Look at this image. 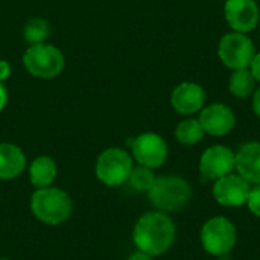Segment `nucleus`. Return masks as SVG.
<instances>
[{
	"instance_id": "12",
	"label": "nucleus",
	"mask_w": 260,
	"mask_h": 260,
	"mask_svg": "<svg viewBox=\"0 0 260 260\" xmlns=\"http://www.w3.org/2000/svg\"><path fill=\"white\" fill-rule=\"evenodd\" d=\"M200 123L204 129V133L222 137L233 131L236 125L235 113L224 104H212L201 110L200 114Z\"/></svg>"
},
{
	"instance_id": "8",
	"label": "nucleus",
	"mask_w": 260,
	"mask_h": 260,
	"mask_svg": "<svg viewBox=\"0 0 260 260\" xmlns=\"http://www.w3.org/2000/svg\"><path fill=\"white\" fill-rule=\"evenodd\" d=\"M131 155L137 165L158 169L168 158V143L155 133H143L129 142Z\"/></svg>"
},
{
	"instance_id": "4",
	"label": "nucleus",
	"mask_w": 260,
	"mask_h": 260,
	"mask_svg": "<svg viewBox=\"0 0 260 260\" xmlns=\"http://www.w3.org/2000/svg\"><path fill=\"white\" fill-rule=\"evenodd\" d=\"M133 168L134 158L131 152L113 146L99 154L94 165V175L104 186L119 187L126 184Z\"/></svg>"
},
{
	"instance_id": "10",
	"label": "nucleus",
	"mask_w": 260,
	"mask_h": 260,
	"mask_svg": "<svg viewBox=\"0 0 260 260\" xmlns=\"http://www.w3.org/2000/svg\"><path fill=\"white\" fill-rule=\"evenodd\" d=\"M235 152L229 146H210L200 158V172L206 180L216 181L235 171Z\"/></svg>"
},
{
	"instance_id": "25",
	"label": "nucleus",
	"mask_w": 260,
	"mask_h": 260,
	"mask_svg": "<svg viewBox=\"0 0 260 260\" xmlns=\"http://www.w3.org/2000/svg\"><path fill=\"white\" fill-rule=\"evenodd\" d=\"M253 111L260 119V87L254 91V96H253Z\"/></svg>"
},
{
	"instance_id": "26",
	"label": "nucleus",
	"mask_w": 260,
	"mask_h": 260,
	"mask_svg": "<svg viewBox=\"0 0 260 260\" xmlns=\"http://www.w3.org/2000/svg\"><path fill=\"white\" fill-rule=\"evenodd\" d=\"M6 102H8V90H6V87L0 82V111L6 107Z\"/></svg>"
},
{
	"instance_id": "13",
	"label": "nucleus",
	"mask_w": 260,
	"mask_h": 260,
	"mask_svg": "<svg viewBox=\"0 0 260 260\" xmlns=\"http://www.w3.org/2000/svg\"><path fill=\"white\" fill-rule=\"evenodd\" d=\"M206 102V91L197 82H181L171 94V104L180 114L189 116L201 111Z\"/></svg>"
},
{
	"instance_id": "16",
	"label": "nucleus",
	"mask_w": 260,
	"mask_h": 260,
	"mask_svg": "<svg viewBox=\"0 0 260 260\" xmlns=\"http://www.w3.org/2000/svg\"><path fill=\"white\" fill-rule=\"evenodd\" d=\"M29 181L35 189H43L53 186V181L58 175V166L55 160L49 155H40L34 158L27 168Z\"/></svg>"
},
{
	"instance_id": "23",
	"label": "nucleus",
	"mask_w": 260,
	"mask_h": 260,
	"mask_svg": "<svg viewBox=\"0 0 260 260\" xmlns=\"http://www.w3.org/2000/svg\"><path fill=\"white\" fill-rule=\"evenodd\" d=\"M250 72L253 73L256 81H260V53L254 55V58L250 64Z\"/></svg>"
},
{
	"instance_id": "17",
	"label": "nucleus",
	"mask_w": 260,
	"mask_h": 260,
	"mask_svg": "<svg viewBox=\"0 0 260 260\" xmlns=\"http://www.w3.org/2000/svg\"><path fill=\"white\" fill-rule=\"evenodd\" d=\"M229 88L233 96L239 99H245L254 91L256 79L248 69H239L232 73L230 81H229Z\"/></svg>"
},
{
	"instance_id": "15",
	"label": "nucleus",
	"mask_w": 260,
	"mask_h": 260,
	"mask_svg": "<svg viewBox=\"0 0 260 260\" xmlns=\"http://www.w3.org/2000/svg\"><path fill=\"white\" fill-rule=\"evenodd\" d=\"M27 166L23 149L9 142H0V180H15Z\"/></svg>"
},
{
	"instance_id": "6",
	"label": "nucleus",
	"mask_w": 260,
	"mask_h": 260,
	"mask_svg": "<svg viewBox=\"0 0 260 260\" xmlns=\"http://www.w3.org/2000/svg\"><path fill=\"white\" fill-rule=\"evenodd\" d=\"M64 55L62 52L47 43L32 44L23 55L24 69L35 78L52 79L58 76L64 69Z\"/></svg>"
},
{
	"instance_id": "20",
	"label": "nucleus",
	"mask_w": 260,
	"mask_h": 260,
	"mask_svg": "<svg viewBox=\"0 0 260 260\" xmlns=\"http://www.w3.org/2000/svg\"><path fill=\"white\" fill-rule=\"evenodd\" d=\"M49 32H50L49 23H47L44 18L35 17V18H30V20L24 24L23 37H24V40H26L30 46H32V44H41V43H44L46 38L49 37Z\"/></svg>"
},
{
	"instance_id": "9",
	"label": "nucleus",
	"mask_w": 260,
	"mask_h": 260,
	"mask_svg": "<svg viewBox=\"0 0 260 260\" xmlns=\"http://www.w3.org/2000/svg\"><path fill=\"white\" fill-rule=\"evenodd\" d=\"M251 184L239 174H229L213 184V198L222 207H242L247 204Z\"/></svg>"
},
{
	"instance_id": "7",
	"label": "nucleus",
	"mask_w": 260,
	"mask_h": 260,
	"mask_svg": "<svg viewBox=\"0 0 260 260\" xmlns=\"http://www.w3.org/2000/svg\"><path fill=\"white\" fill-rule=\"evenodd\" d=\"M218 55L224 66L233 70H239L250 67L256 52L250 37L233 30L232 34H225L221 38L218 46Z\"/></svg>"
},
{
	"instance_id": "11",
	"label": "nucleus",
	"mask_w": 260,
	"mask_h": 260,
	"mask_svg": "<svg viewBox=\"0 0 260 260\" xmlns=\"http://www.w3.org/2000/svg\"><path fill=\"white\" fill-rule=\"evenodd\" d=\"M225 20L235 32L247 34L259 23V8L254 0H227Z\"/></svg>"
},
{
	"instance_id": "27",
	"label": "nucleus",
	"mask_w": 260,
	"mask_h": 260,
	"mask_svg": "<svg viewBox=\"0 0 260 260\" xmlns=\"http://www.w3.org/2000/svg\"><path fill=\"white\" fill-rule=\"evenodd\" d=\"M0 260H11V259H8V257H0Z\"/></svg>"
},
{
	"instance_id": "19",
	"label": "nucleus",
	"mask_w": 260,
	"mask_h": 260,
	"mask_svg": "<svg viewBox=\"0 0 260 260\" xmlns=\"http://www.w3.org/2000/svg\"><path fill=\"white\" fill-rule=\"evenodd\" d=\"M155 174H154V169L151 168H146V166H142V165H137L133 168L129 177H128V184L133 190L136 192H142V193H148L149 189L152 187L154 181H155Z\"/></svg>"
},
{
	"instance_id": "3",
	"label": "nucleus",
	"mask_w": 260,
	"mask_h": 260,
	"mask_svg": "<svg viewBox=\"0 0 260 260\" xmlns=\"http://www.w3.org/2000/svg\"><path fill=\"white\" fill-rule=\"evenodd\" d=\"M148 198L155 210L165 213L178 212L192 200V186L180 175H161L155 178Z\"/></svg>"
},
{
	"instance_id": "5",
	"label": "nucleus",
	"mask_w": 260,
	"mask_h": 260,
	"mask_svg": "<svg viewBox=\"0 0 260 260\" xmlns=\"http://www.w3.org/2000/svg\"><path fill=\"white\" fill-rule=\"evenodd\" d=\"M204 251L215 257L227 256L238 242V230L225 216H213L204 222L200 233Z\"/></svg>"
},
{
	"instance_id": "22",
	"label": "nucleus",
	"mask_w": 260,
	"mask_h": 260,
	"mask_svg": "<svg viewBox=\"0 0 260 260\" xmlns=\"http://www.w3.org/2000/svg\"><path fill=\"white\" fill-rule=\"evenodd\" d=\"M11 72H12L11 64L6 59H0V82L6 81L11 76Z\"/></svg>"
},
{
	"instance_id": "2",
	"label": "nucleus",
	"mask_w": 260,
	"mask_h": 260,
	"mask_svg": "<svg viewBox=\"0 0 260 260\" xmlns=\"http://www.w3.org/2000/svg\"><path fill=\"white\" fill-rule=\"evenodd\" d=\"M29 207L35 219L55 227L70 219L73 213V200L64 189L49 186L34 190Z\"/></svg>"
},
{
	"instance_id": "14",
	"label": "nucleus",
	"mask_w": 260,
	"mask_h": 260,
	"mask_svg": "<svg viewBox=\"0 0 260 260\" xmlns=\"http://www.w3.org/2000/svg\"><path fill=\"white\" fill-rule=\"evenodd\" d=\"M235 158V171L250 184H260V142L244 143Z\"/></svg>"
},
{
	"instance_id": "24",
	"label": "nucleus",
	"mask_w": 260,
	"mask_h": 260,
	"mask_svg": "<svg viewBox=\"0 0 260 260\" xmlns=\"http://www.w3.org/2000/svg\"><path fill=\"white\" fill-rule=\"evenodd\" d=\"M126 260H154V257L151 254H148V253H143V251L137 250V251H134Z\"/></svg>"
},
{
	"instance_id": "18",
	"label": "nucleus",
	"mask_w": 260,
	"mask_h": 260,
	"mask_svg": "<svg viewBox=\"0 0 260 260\" xmlns=\"http://www.w3.org/2000/svg\"><path fill=\"white\" fill-rule=\"evenodd\" d=\"M204 129L200 123V120L197 119H186L181 120L177 128H175V139L186 146H192L197 145L203 140L204 137Z\"/></svg>"
},
{
	"instance_id": "21",
	"label": "nucleus",
	"mask_w": 260,
	"mask_h": 260,
	"mask_svg": "<svg viewBox=\"0 0 260 260\" xmlns=\"http://www.w3.org/2000/svg\"><path fill=\"white\" fill-rule=\"evenodd\" d=\"M245 206L254 216L260 218V184H254V187L250 189Z\"/></svg>"
},
{
	"instance_id": "1",
	"label": "nucleus",
	"mask_w": 260,
	"mask_h": 260,
	"mask_svg": "<svg viewBox=\"0 0 260 260\" xmlns=\"http://www.w3.org/2000/svg\"><path fill=\"white\" fill-rule=\"evenodd\" d=\"M175 236L177 229L174 219L160 210L143 213L133 229V242L136 248L152 257L165 254L174 245Z\"/></svg>"
}]
</instances>
